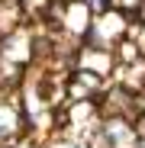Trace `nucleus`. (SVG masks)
<instances>
[{"mask_svg":"<svg viewBox=\"0 0 145 148\" xmlns=\"http://www.w3.org/2000/svg\"><path fill=\"white\" fill-rule=\"evenodd\" d=\"M68 148H84V145H68Z\"/></svg>","mask_w":145,"mask_h":148,"instance_id":"6","label":"nucleus"},{"mask_svg":"<svg viewBox=\"0 0 145 148\" xmlns=\"http://www.w3.org/2000/svg\"><path fill=\"white\" fill-rule=\"evenodd\" d=\"M116 7L123 10V13H135V10L142 7V0H116Z\"/></svg>","mask_w":145,"mask_h":148,"instance_id":"4","label":"nucleus"},{"mask_svg":"<svg viewBox=\"0 0 145 148\" xmlns=\"http://www.w3.org/2000/svg\"><path fill=\"white\" fill-rule=\"evenodd\" d=\"M100 135L107 138V148H139V132L129 119H103Z\"/></svg>","mask_w":145,"mask_h":148,"instance_id":"1","label":"nucleus"},{"mask_svg":"<svg viewBox=\"0 0 145 148\" xmlns=\"http://www.w3.org/2000/svg\"><path fill=\"white\" fill-rule=\"evenodd\" d=\"M65 26L71 32H87L93 26V19H90V7H87V0H71L68 10H65Z\"/></svg>","mask_w":145,"mask_h":148,"instance_id":"3","label":"nucleus"},{"mask_svg":"<svg viewBox=\"0 0 145 148\" xmlns=\"http://www.w3.org/2000/svg\"><path fill=\"white\" fill-rule=\"evenodd\" d=\"M78 68L93 71V74H100V77H107V74L116 68V55H113V48H87V45H84Z\"/></svg>","mask_w":145,"mask_h":148,"instance_id":"2","label":"nucleus"},{"mask_svg":"<svg viewBox=\"0 0 145 148\" xmlns=\"http://www.w3.org/2000/svg\"><path fill=\"white\" fill-rule=\"evenodd\" d=\"M135 19H139V23H142V26H145V0H142V7L135 10Z\"/></svg>","mask_w":145,"mask_h":148,"instance_id":"5","label":"nucleus"}]
</instances>
